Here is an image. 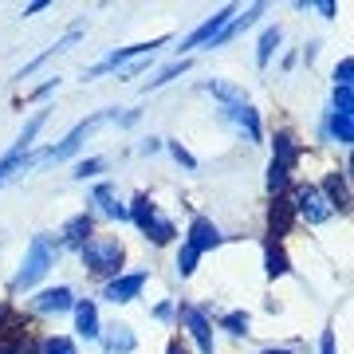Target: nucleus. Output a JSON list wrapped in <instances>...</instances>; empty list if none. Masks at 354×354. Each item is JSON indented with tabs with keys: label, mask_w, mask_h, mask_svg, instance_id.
<instances>
[{
	"label": "nucleus",
	"mask_w": 354,
	"mask_h": 354,
	"mask_svg": "<svg viewBox=\"0 0 354 354\" xmlns=\"http://www.w3.org/2000/svg\"><path fill=\"white\" fill-rule=\"evenodd\" d=\"M165 354H189V351H185V342H181V339H174L169 346H165Z\"/></svg>",
	"instance_id": "nucleus-36"
},
{
	"label": "nucleus",
	"mask_w": 354,
	"mask_h": 354,
	"mask_svg": "<svg viewBox=\"0 0 354 354\" xmlns=\"http://www.w3.org/2000/svg\"><path fill=\"white\" fill-rule=\"evenodd\" d=\"M228 118H232L244 134H248V142H260V118H256V111L248 106V102H241V106H228Z\"/></svg>",
	"instance_id": "nucleus-15"
},
{
	"label": "nucleus",
	"mask_w": 354,
	"mask_h": 354,
	"mask_svg": "<svg viewBox=\"0 0 354 354\" xmlns=\"http://www.w3.org/2000/svg\"><path fill=\"white\" fill-rule=\"evenodd\" d=\"M319 354H335V330H323V342H319Z\"/></svg>",
	"instance_id": "nucleus-35"
},
{
	"label": "nucleus",
	"mask_w": 354,
	"mask_h": 354,
	"mask_svg": "<svg viewBox=\"0 0 354 354\" xmlns=\"http://www.w3.org/2000/svg\"><path fill=\"white\" fill-rule=\"evenodd\" d=\"M71 311H75V330L79 335H83V339H99L102 335L99 330V307L91 304V299H79Z\"/></svg>",
	"instance_id": "nucleus-13"
},
{
	"label": "nucleus",
	"mask_w": 354,
	"mask_h": 354,
	"mask_svg": "<svg viewBox=\"0 0 354 354\" xmlns=\"http://www.w3.org/2000/svg\"><path fill=\"white\" fill-rule=\"evenodd\" d=\"M221 327L228 335H248V311H228V315H221Z\"/></svg>",
	"instance_id": "nucleus-25"
},
{
	"label": "nucleus",
	"mask_w": 354,
	"mask_h": 354,
	"mask_svg": "<svg viewBox=\"0 0 354 354\" xmlns=\"http://www.w3.org/2000/svg\"><path fill=\"white\" fill-rule=\"evenodd\" d=\"M181 319H185V327H189V335L197 339V346H201V354H213V327H209V319H205V311H197V307H181Z\"/></svg>",
	"instance_id": "nucleus-11"
},
{
	"label": "nucleus",
	"mask_w": 354,
	"mask_h": 354,
	"mask_svg": "<svg viewBox=\"0 0 354 354\" xmlns=\"http://www.w3.org/2000/svg\"><path fill=\"white\" fill-rule=\"evenodd\" d=\"M153 315H158V319H169V315H174V307H169V304H158V307H153Z\"/></svg>",
	"instance_id": "nucleus-37"
},
{
	"label": "nucleus",
	"mask_w": 354,
	"mask_h": 354,
	"mask_svg": "<svg viewBox=\"0 0 354 354\" xmlns=\"http://www.w3.org/2000/svg\"><path fill=\"white\" fill-rule=\"evenodd\" d=\"M169 150H174V158H177V162H181V165H189V169H193V165H197V162H193V153H189V150H181L177 142H174V146H169Z\"/></svg>",
	"instance_id": "nucleus-34"
},
{
	"label": "nucleus",
	"mask_w": 354,
	"mask_h": 354,
	"mask_svg": "<svg viewBox=\"0 0 354 354\" xmlns=\"http://www.w3.org/2000/svg\"><path fill=\"white\" fill-rule=\"evenodd\" d=\"M32 307H36L39 315H59V311H71L75 307V295H71V288H51V291H39L36 299H32Z\"/></svg>",
	"instance_id": "nucleus-12"
},
{
	"label": "nucleus",
	"mask_w": 354,
	"mask_h": 354,
	"mask_svg": "<svg viewBox=\"0 0 354 354\" xmlns=\"http://www.w3.org/2000/svg\"><path fill=\"white\" fill-rule=\"evenodd\" d=\"M44 122H48V114L39 111L36 118H32V122H28V127L20 130V138H16L12 150H16V153H28V150H32V142H36V134H39V127H44Z\"/></svg>",
	"instance_id": "nucleus-21"
},
{
	"label": "nucleus",
	"mask_w": 354,
	"mask_h": 354,
	"mask_svg": "<svg viewBox=\"0 0 354 354\" xmlns=\"http://www.w3.org/2000/svg\"><path fill=\"white\" fill-rule=\"evenodd\" d=\"M268 276L272 279L288 276V252H283L279 244H268Z\"/></svg>",
	"instance_id": "nucleus-23"
},
{
	"label": "nucleus",
	"mask_w": 354,
	"mask_h": 354,
	"mask_svg": "<svg viewBox=\"0 0 354 354\" xmlns=\"http://www.w3.org/2000/svg\"><path fill=\"white\" fill-rule=\"evenodd\" d=\"M283 185H288V169H283V165H268V193H272V197H279V189H283Z\"/></svg>",
	"instance_id": "nucleus-28"
},
{
	"label": "nucleus",
	"mask_w": 354,
	"mask_h": 354,
	"mask_svg": "<svg viewBox=\"0 0 354 354\" xmlns=\"http://www.w3.org/2000/svg\"><path fill=\"white\" fill-rule=\"evenodd\" d=\"M44 8H48V0H39V4H28L24 16H36V12H44Z\"/></svg>",
	"instance_id": "nucleus-38"
},
{
	"label": "nucleus",
	"mask_w": 354,
	"mask_h": 354,
	"mask_svg": "<svg viewBox=\"0 0 354 354\" xmlns=\"http://www.w3.org/2000/svg\"><path fill=\"white\" fill-rule=\"evenodd\" d=\"M87 236H91V213H79V216H71V221L64 225V241L67 244H79V248H83Z\"/></svg>",
	"instance_id": "nucleus-20"
},
{
	"label": "nucleus",
	"mask_w": 354,
	"mask_h": 354,
	"mask_svg": "<svg viewBox=\"0 0 354 354\" xmlns=\"http://www.w3.org/2000/svg\"><path fill=\"white\" fill-rule=\"evenodd\" d=\"M295 213L307 216V225H323V221H330L335 216V209H330V201L323 197V189H315V185H304L299 189V197H295Z\"/></svg>",
	"instance_id": "nucleus-4"
},
{
	"label": "nucleus",
	"mask_w": 354,
	"mask_h": 354,
	"mask_svg": "<svg viewBox=\"0 0 354 354\" xmlns=\"http://www.w3.org/2000/svg\"><path fill=\"white\" fill-rule=\"evenodd\" d=\"M205 91H213L216 99H225L228 106H241V102H244V91L228 87V83H216V79H213V83H209V87H205Z\"/></svg>",
	"instance_id": "nucleus-27"
},
{
	"label": "nucleus",
	"mask_w": 354,
	"mask_h": 354,
	"mask_svg": "<svg viewBox=\"0 0 354 354\" xmlns=\"http://www.w3.org/2000/svg\"><path fill=\"white\" fill-rule=\"evenodd\" d=\"M122 260H127V252H122V244L114 241V236H95V241L83 244V264L95 276H118Z\"/></svg>",
	"instance_id": "nucleus-2"
},
{
	"label": "nucleus",
	"mask_w": 354,
	"mask_h": 354,
	"mask_svg": "<svg viewBox=\"0 0 354 354\" xmlns=\"http://www.w3.org/2000/svg\"><path fill=\"white\" fill-rule=\"evenodd\" d=\"M335 111H339V114H351V111H354V102H351V91L335 87Z\"/></svg>",
	"instance_id": "nucleus-33"
},
{
	"label": "nucleus",
	"mask_w": 354,
	"mask_h": 354,
	"mask_svg": "<svg viewBox=\"0 0 354 354\" xmlns=\"http://www.w3.org/2000/svg\"><path fill=\"white\" fill-rule=\"evenodd\" d=\"M153 48H165V39H153V44H134V48H118L114 55H106L99 67H91L87 75H102V71H118L122 64H130V59H138V55H150Z\"/></svg>",
	"instance_id": "nucleus-9"
},
{
	"label": "nucleus",
	"mask_w": 354,
	"mask_h": 354,
	"mask_svg": "<svg viewBox=\"0 0 354 354\" xmlns=\"http://www.w3.org/2000/svg\"><path fill=\"white\" fill-rule=\"evenodd\" d=\"M330 134L339 138V146H351V138H354V118L351 114H330Z\"/></svg>",
	"instance_id": "nucleus-22"
},
{
	"label": "nucleus",
	"mask_w": 354,
	"mask_h": 354,
	"mask_svg": "<svg viewBox=\"0 0 354 354\" xmlns=\"http://www.w3.org/2000/svg\"><path fill=\"white\" fill-rule=\"evenodd\" d=\"M264 354H288V351H276V346H272V351H264Z\"/></svg>",
	"instance_id": "nucleus-39"
},
{
	"label": "nucleus",
	"mask_w": 354,
	"mask_h": 354,
	"mask_svg": "<svg viewBox=\"0 0 354 354\" xmlns=\"http://www.w3.org/2000/svg\"><path fill=\"white\" fill-rule=\"evenodd\" d=\"M197 260H201V252L189 248V244H181V252H177V272H181V276H193V272H197Z\"/></svg>",
	"instance_id": "nucleus-26"
},
{
	"label": "nucleus",
	"mask_w": 354,
	"mask_h": 354,
	"mask_svg": "<svg viewBox=\"0 0 354 354\" xmlns=\"http://www.w3.org/2000/svg\"><path fill=\"white\" fill-rule=\"evenodd\" d=\"M127 216L142 228V232H146V241H153V244H169L177 236L174 221L158 213V205H153L150 197H134V205L127 209Z\"/></svg>",
	"instance_id": "nucleus-1"
},
{
	"label": "nucleus",
	"mask_w": 354,
	"mask_h": 354,
	"mask_svg": "<svg viewBox=\"0 0 354 354\" xmlns=\"http://www.w3.org/2000/svg\"><path fill=\"white\" fill-rule=\"evenodd\" d=\"M279 48V28H268L264 36H260V51H256V64L268 67V59H272V51Z\"/></svg>",
	"instance_id": "nucleus-24"
},
{
	"label": "nucleus",
	"mask_w": 354,
	"mask_h": 354,
	"mask_svg": "<svg viewBox=\"0 0 354 354\" xmlns=\"http://www.w3.org/2000/svg\"><path fill=\"white\" fill-rule=\"evenodd\" d=\"M134 351V330L127 323H114L111 335H106V354H130Z\"/></svg>",
	"instance_id": "nucleus-18"
},
{
	"label": "nucleus",
	"mask_w": 354,
	"mask_h": 354,
	"mask_svg": "<svg viewBox=\"0 0 354 354\" xmlns=\"http://www.w3.org/2000/svg\"><path fill=\"white\" fill-rule=\"evenodd\" d=\"M95 205H99L106 216H118V221H127V205L118 201V193L111 185H95Z\"/></svg>",
	"instance_id": "nucleus-17"
},
{
	"label": "nucleus",
	"mask_w": 354,
	"mask_h": 354,
	"mask_svg": "<svg viewBox=\"0 0 354 354\" xmlns=\"http://www.w3.org/2000/svg\"><path fill=\"white\" fill-rule=\"evenodd\" d=\"M51 264H55V248H51V241L48 236H32L24 264H20V272H16V288H36L39 279L48 276Z\"/></svg>",
	"instance_id": "nucleus-3"
},
{
	"label": "nucleus",
	"mask_w": 354,
	"mask_h": 354,
	"mask_svg": "<svg viewBox=\"0 0 354 354\" xmlns=\"http://www.w3.org/2000/svg\"><path fill=\"white\" fill-rule=\"evenodd\" d=\"M142 288H146V272H130V276H114L102 291V299H111V304H130V299H138Z\"/></svg>",
	"instance_id": "nucleus-7"
},
{
	"label": "nucleus",
	"mask_w": 354,
	"mask_h": 354,
	"mask_svg": "<svg viewBox=\"0 0 354 354\" xmlns=\"http://www.w3.org/2000/svg\"><path fill=\"white\" fill-rule=\"evenodd\" d=\"M351 75H354V59L346 55L339 67H335V87H342V91H351Z\"/></svg>",
	"instance_id": "nucleus-30"
},
{
	"label": "nucleus",
	"mask_w": 354,
	"mask_h": 354,
	"mask_svg": "<svg viewBox=\"0 0 354 354\" xmlns=\"http://www.w3.org/2000/svg\"><path fill=\"white\" fill-rule=\"evenodd\" d=\"M185 67H189V64H185V59H177V64L162 67V71H158V75L150 79V87H162V83H169V79H177V75H181V71H185Z\"/></svg>",
	"instance_id": "nucleus-29"
},
{
	"label": "nucleus",
	"mask_w": 354,
	"mask_h": 354,
	"mask_svg": "<svg viewBox=\"0 0 354 354\" xmlns=\"http://www.w3.org/2000/svg\"><path fill=\"white\" fill-rule=\"evenodd\" d=\"M102 165H106L102 158H87V162H79V165H75V177H91V174H99Z\"/></svg>",
	"instance_id": "nucleus-32"
},
{
	"label": "nucleus",
	"mask_w": 354,
	"mask_h": 354,
	"mask_svg": "<svg viewBox=\"0 0 354 354\" xmlns=\"http://www.w3.org/2000/svg\"><path fill=\"white\" fill-rule=\"evenodd\" d=\"M291 221H295V205H291L288 197H276L272 209H268V236H272V244L291 232Z\"/></svg>",
	"instance_id": "nucleus-10"
},
{
	"label": "nucleus",
	"mask_w": 354,
	"mask_h": 354,
	"mask_svg": "<svg viewBox=\"0 0 354 354\" xmlns=\"http://www.w3.org/2000/svg\"><path fill=\"white\" fill-rule=\"evenodd\" d=\"M75 39H79V28H71V32H67L64 39H55V44H51V48L44 51V55H36L32 64H24V71H20V79H24V75H32V71H36L39 64H48L51 55H59V51H67V48H71V44H75Z\"/></svg>",
	"instance_id": "nucleus-19"
},
{
	"label": "nucleus",
	"mask_w": 354,
	"mask_h": 354,
	"mask_svg": "<svg viewBox=\"0 0 354 354\" xmlns=\"http://www.w3.org/2000/svg\"><path fill=\"white\" fill-rule=\"evenodd\" d=\"M232 16H236V8H221L216 16H209V20H205V24L197 28L189 39H185V44H181V51H193V48H205V44H216V36H221V32L232 24Z\"/></svg>",
	"instance_id": "nucleus-5"
},
{
	"label": "nucleus",
	"mask_w": 354,
	"mask_h": 354,
	"mask_svg": "<svg viewBox=\"0 0 354 354\" xmlns=\"http://www.w3.org/2000/svg\"><path fill=\"white\" fill-rule=\"evenodd\" d=\"M272 146H276V158H272V162L276 165H283V169H291V165L299 162V142H295V134H288V130H283V134H276V142H272Z\"/></svg>",
	"instance_id": "nucleus-14"
},
{
	"label": "nucleus",
	"mask_w": 354,
	"mask_h": 354,
	"mask_svg": "<svg viewBox=\"0 0 354 354\" xmlns=\"http://www.w3.org/2000/svg\"><path fill=\"white\" fill-rule=\"evenodd\" d=\"M44 354H75V342L64 339V335H55V339L44 342Z\"/></svg>",
	"instance_id": "nucleus-31"
},
{
	"label": "nucleus",
	"mask_w": 354,
	"mask_h": 354,
	"mask_svg": "<svg viewBox=\"0 0 354 354\" xmlns=\"http://www.w3.org/2000/svg\"><path fill=\"white\" fill-rule=\"evenodd\" d=\"M99 122H102V114H95V118H87V122H79V127L71 130V134H67V138L59 142V146H55V150L36 153V162H64V158H71V153H75L79 146H83V138H87L91 130L99 127Z\"/></svg>",
	"instance_id": "nucleus-6"
},
{
	"label": "nucleus",
	"mask_w": 354,
	"mask_h": 354,
	"mask_svg": "<svg viewBox=\"0 0 354 354\" xmlns=\"http://www.w3.org/2000/svg\"><path fill=\"white\" fill-rule=\"evenodd\" d=\"M323 189H327L323 197L330 201V209H335V213H346V201H351V197H346V177H342V174H327Z\"/></svg>",
	"instance_id": "nucleus-16"
},
{
	"label": "nucleus",
	"mask_w": 354,
	"mask_h": 354,
	"mask_svg": "<svg viewBox=\"0 0 354 354\" xmlns=\"http://www.w3.org/2000/svg\"><path fill=\"white\" fill-rule=\"evenodd\" d=\"M221 241H225V236H221V228H216L209 216H193V221H189V236H185V244H189V248L209 252V248H216Z\"/></svg>",
	"instance_id": "nucleus-8"
}]
</instances>
